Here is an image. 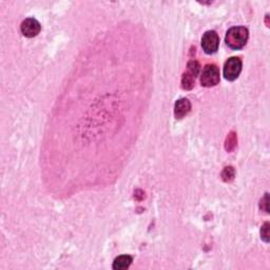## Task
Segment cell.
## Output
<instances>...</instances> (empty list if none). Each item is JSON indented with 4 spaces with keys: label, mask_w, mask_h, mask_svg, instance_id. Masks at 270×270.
I'll list each match as a JSON object with an SVG mask.
<instances>
[{
    "label": "cell",
    "mask_w": 270,
    "mask_h": 270,
    "mask_svg": "<svg viewBox=\"0 0 270 270\" xmlns=\"http://www.w3.org/2000/svg\"><path fill=\"white\" fill-rule=\"evenodd\" d=\"M248 30L244 27H234L229 30L225 37L227 46L232 50L242 49L248 41Z\"/></svg>",
    "instance_id": "6da1fadb"
},
{
    "label": "cell",
    "mask_w": 270,
    "mask_h": 270,
    "mask_svg": "<svg viewBox=\"0 0 270 270\" xmlns=\"http://www.w3.org/2000/svg\"><path fill=\"white\" fill-rule=\"evenodd\" d=\"M219 83V70L215 65H207L201 76V84L206 88L214 87Z\"/></svg>",
    "instance_id": "7a4b0ae2"
},
{
    "label": "cell",
    "mask_w": 270,
    "mask_h": 270,
    "mask_svg": "<svg viewBox=\"0 0 270 270\" xmlns=\"http://www.w3.org/2000/svg\"><path fill=\"white\" fill-rule=\"evenodd\" d=\"M242 71V61L238 57H231L225 63L224 76L227 81H235Z\"/></svg>",
    "instance_id": "3957f363"
},
{
    "label": "cell",
    "mask_w": 270,
    "mask_h": 270,
    "mask_svg": "<svg viewBox=\"0 0 270 270\" xmlns=\"http://www.w3.org/2000/svg\"><path fill=\"white\" fill-rule=\"evenodd\" d=\"M199 72V65L197 62L192 61L188 64L187 72L183 75L182 79V87L185 90H190L193 88L195 78Z\"/></svg>",
    "instance_id": "277c9868"
},
{
    "label": "cell",
    "mask_w": 270,
    "mask_h": 270,
    "mask_svg": "<svg viewBox=\"0 0 270 270\" xmlns=\"http://www.w3.org/2000/svg\"><path fill=\"white\" fill-rule=\"evenodd\" d=\"M219 45V38L216 32L208 31L203 35L202 47L207 54H213L217 51Z\"/></svg>",
    "instance_id": "5b68a950"
},
{
    "label": "cell",
    "mask_w": 270,
    "mask_h": 270,
    "mask_svg": "<svg viewBox=\"0 0 270 270\" xmlns=\"http://www.w3.org/2000/svg\"><path fill=\"white\" fill-rule=\"evenodd\" d=\"M21 30L24 36L28 38H32L39 34V32H41V30H42V27H41V24H39L36 19L28 18L23 22L21 26Z\"/></svg>",
    "instance_id": "8992f818"
},
{
    "label": "cell",
    "mask_w": 270,
    "mask_h": 270,
    "mask_svg": "<svg viewBox=\"0 0 270 270\" xmlns=\"http://www.w3.org/2000/svg\"><path fill=\"white\" fill-rule=\"evenodd\" d=\"M190 110H191V104H190L187 98H182L175 104L174 115L176 118L181 119L190 112Z\"/></svg>",
    "instance_id": "52a82bcc"
},
{
    "label": "cell",
    "mask_w": 270,
    "mask_h": 270,
    "mask_svg": "<svg viewBox=\"0 0 270 270\" xmlns=\"http://www.w3.org/2000/svg\"><path fill=\"white\" fill-rule=\"evenodd\" d=\"M132 257L130 255H121L115 258V261L113 263V269L121 270V269H126L128 268L132 263Z\"/></svg>",
    "instance_id": "ba28073f"
},
{
    "label": "cell",
    "mask_w": 270,
    "mask_h": 270,
    "mask_svg": "<svg viewBox=\"0 0 270 270\" xmlns=\"http://www.w3.org/2000/svg\"><path fill=\"white\" fill-rule=\"evenodd\" d=\"M235 145H236V135L234 132H231L226 139V150L227 151H232Z\"/></svg>",
    "instance_id": "9c48e42d"
},
{
    "label": "cell",
    "mask_w": 270,
    "mask_h": 270,
    "mask_svg": "<svg viewBox=\"0 0 270 270\" xmlns=\"http://www.w3.org/2000/svg\"><path fill=\"white\" fill-rule=\"evenodd\" d=\"M222 177L225 182L232 181L234 177V169L232 167H226L222 173Z\"/></svg>",
    "instance_id": "30bf717a"
},
{
    "label": "cell",
    "mask_w": 270,
    "mask_h": 270,
    "mask_svg": "<svg viewBox=\"0 0 270 270\" xmlns=\"http://www.w3.org/2000/svg\"><path fill=\"white\" fill-rule=\"evenodd\" d=\"M261 237L266 243L269 242V223H265L261 229Z\"/></svg>",
    "instance_id": "8fae6325"
}]
</instances>
